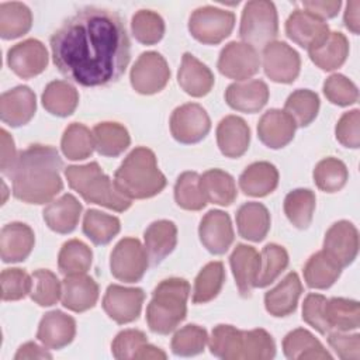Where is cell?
<instances>
[{
  "label": "cell",
  "instance_id": "9f6ffc18",
  "mask_svg": "<svg viewBox=\"0 0 360 360\" xmlns=\"http://www.w3.org/2000/svg\"><path fill=\"white\" fill-rule=\"evenodd\" d=\"M0 284L3 301H18L31 292L32 277L21 269H4Z\"/></svg>",
  "mask_w": 360,
  "mask_h": 360
},
{
  "label": "cell",
  "instance_id": "ba28073f",
  "mask_svg": "<svg viewBox=\"0 0 360 360\" xmlns=\"http://www.w3.org/2000/svg\"><path fill=\"white\" fill-rule=\"evenodd\" d=\"M145 246L136 238H124L110 256L111 274L124 283L139 281L148 270L149 260Z\"/></svg>",
  "mask_w": 360,
  "mask_h": 360
},
{
  "label": "cell",
  "instance_id": "3957f363",
  "mask_svg": "<svg viewBox=\"0 0 360 360\" xmlns=\"http://www.w3.org/2000/svg\"><path fill=\"white\" fill-rule=\"evenodd\" d=\"M153 150L145 146L132 149L114 173L115 187L129 200L155 197L166 187Z\"/></svg>",
  "mask_w": 360,
  "mask_h": 360
},
{
  "label": "cell",
  "instance_id": "7a4b0ae2",
  "mask_svg": "<svg viewBox=\"0 0 360 360\" xmlns=\"http://www.w3.org/2000/svg\"><path fill=\"white\" fill-rule=\"evenodd\" d=\"M63 162L49 145H31L18 153L8 177L13 180V195L27 204L51 202L63 188L60 170Z\"/></svg>",
  "mask_w": 360,
  "mask_h": 360
},
{
  "label": "cell",
  "instance_id": "db71d44e",
  "mask_svg": "<svg viewBox=\"0 0 360 360\" xmlns=\"http://www.w3.org/2000/svg\"><path fill=\"white\" fill-rule=\"evenodd\" d=\"M274 356L276 343L267 330H243V360H269Z\"/></svg>",
  "mask_w": 360,
  "mask_h": 360
},
{
  "label": "cell",
  "instance_id": "6f0895ef",
  "mask_svg": "<svg viewBox=\"0 0 360 360\" xmlns=\"http://www.w3.org/2000/svg\"><path fill=\"white\" fill-rule=\"evenodd\" d=\"M148 343V338L142 330L125 329L121 330L111 343V353L117 360L135 359L143 345Z\"/></svg>",
  "mask_w": 360,
  "mask_h": 360
},
{
  "label": "cell",
  "instance_id": "6125c7cd",
  "mask_svg": "<svg viewBox=\"0 0 360 360\" xmlns=\"http://www.w3.org/2000/svg\"><path fill=\"white\" fill-rule=\"evenodd\" d=\"M340 6H342L340 0H311V1L302 3V7L305 11L314 14L315 17L323 21L326 18H333L339 13Z\"/></svg>",
  "mask_w": 360,
  "mask_h": 360
},
{
  "label": "cell",
  "instance_id": "8d00e7d4",
  "mask_svg": "<svg viewBox=\"0 0 360 360\" xmlns=\"http://www.w3.org/2000/svg\"><path fill=\"white\" fill-rule=\"evenodd\" d=\"M200 183L207 201L212 204L226 207L238 197L233 177L221 169H210L204 172Z\"/></svg>",
  "mask_w": 360,
  "mask_h": 360
},
{
  "label": "cell",
  "instance_id": "91938a15",
  "mask_svg": "<svg viewBox=\"0 0 360 360\" xmlns=\"http://www.w3.org/2000/svg\"><path fill=\"white\" fill-rule=\"evenodd\" d=\"M359 127H360V111L354 108L352 111L345 112L339 118L335 127V135L338 142L346 148L357 149L360 146Z\"/></svg>",
  "mask_w": 360,
  "mask_h": 360
},
{
  "label": "cell",
  "instance_id": "ee69618b",
  "mask_svg": "<svg viewBox=\"0 0 360 360\" xmlns=\"http://www.w3.org/2000/svg\"><path fill=\"white\" fill-rule=\"evenodd\" d=\"M319 97L315 91L308 89H298L292 91L284 104V111L294 120L297 127H308L318 115Z\"/></svg>",
  "mask_w": 360,
  "mask_h": 360
},
{
  "label": "cell",
  "instance_id": "8fae6325",
  "mask_svg": "<svg viewBox=\"0 0 360 360\" xmlns=\"http://www.w3.org/2000/svg\"><path fill=\"white\" fill-rule=\"evenodd\" d=\"M218 70L228 79L238 82L253 77L260 69V56L256 48L245 42L226 44L218 58Z\"/></svg>",
  "mask_w": 360,
  "mask_h": 360
},
{
  "label": "cell",
  "instance_id": "74e56055",
  "mask_svg": "<svg viewBox=\"0 0 360 360\" xmlns=\"http://www.w3.org/2000/svg\"><path fill=\"white\" fill-rule=\"evenodd\" d=\"M210 352L224 360H243V330L232 325H217L208 338Z\"/></svg>",
  "mask_w": 360,
  "mask_h": 360
},
{
  "label": "cell",
  "instance_id": "b9f144b4",
  "mask_svg": "<svg viewBox=\"0 0 360 360\" xmlns=\"http://www.w3.org/2000/svg\"><path fill=\"white\" fill-rule=\"evenodd\" d=\"M121 222L117 217L90 208L83 217V233L94 245L110 243L120 232Z\"/></svg>",
  "mask_w": 360,
  "mask_h": 360
},
{
  "label": "cell",
  "instance_id": "d4e9b609",
  "mask_svg": "<svg viewBox=\"0 0 360 360\" xmlns=\"http://www.w3.org/2000/svg\"><path fill=\"white\" fill-rule=\"evenodd\" d=\"M35 243L34 231L22 222H10L0 233V255L4 263L24 262Z\"/></svg>",
  "mask_w": 360,
  "mask_h": 360
},
{
  "label": "cell",
  "instance_id": "9a60e30c",
  "mask_svg": "<svg viewBox=\"0 0 360 360\" xmlns=\"http://www.w3.org/2000/svg\"><path fill=\"white\" fill-rule=\"evenodd\" d=\"M287 37L307 51L321 45L329 35L328 24L305 10H294L285 21Z\"/></svg>",
  "mask_w": 360,
  "mask_h": 360
},
{
  "label": "cell",
  "instance_id": "bcb514c9",
  "mask_svg": "<svg viewBox=\"0 0 360 360\" xmlns=\"http://www.w3.org/2000/svg\"><path fill=\"white\" fill-rule=\"evenodd\" d=\"M60 148L68 159L83 160L94 150L93 132L80 122H72L62 135Z\"/></svg>",
  "mask_w": 360,
  "mask_h": 360
},
{
  "label": "cell",
  "instance_id": "484cf974",
  "mask_svg": "<svg viewBox=\"0 0 360 360\" xmlns=\"http://www.w3.org/2000/svg\"><path fill=\"white\" fill-rule=\"evenodd\" d=\"M302 294V284L295 271H290L274 288L266 292L264 307L266 311L276 318L291 315L298 305Z\"/></svg>",
  "mask_w": 360,
  "mask_h": 360
},
{
  "label": "cell",
  "instance_id": "ac0fdd59",
  "mask_svg": "<svg viewBox=\"0 0 360 360\" xmlns=\"http://www.w3.org/2000/svg\"><path fill=\"white\" fill-rule=\"evenodd\" d=\"M323 250L342 267L352 264L359 252V232L349 221L335 222L325 233Z\"/></svg>",
  "mask_w": 360,
  "mask_h": 360
},
{
  "label": "cell",
  "instance_id": "f546056e",
  "mask_svg": "<svg viewBox=\"0 0 360 360\" xmlns=\"http://www.w3.org/2000/svg\"><path fill=\"white\" fill-rule=\"evenodd\" d=\"M278 184V170L270 162H255L239 176L240 190L250 197H264L276 190Z\"/></svg>",
  "mask_w": 360,
  "mask_h": 360
},
{
  "label": "cell",
  "instance_id": "1f68e13d",
  "mask_svg": "<svg viewBox=\"0 0 360 360\" xmlns=\"http://www.w3.org/2000/svg\"><path fill=\"white\" fill-rule=\"evenodd\" d=\"M284 356L290 360H330L332 354L307 329L297 328L283 339Z\"/></svg>",
  "mask_w": 360,
  "mask_h": 360
},
{
  "label": "cell",
  "instance_id": "7bdbcfd3",
  "mask_svg": "<svg viewBox=\"0 0 360 360\" xmlns=\"http://www.w3.org/2000/svg\"><path fill=\"white\" fill-rule=\"evenodd\" d=\"M225 281V269L222 262L207 263L194 280L193 302L205 304L212 301L222 290Z\"/></svg>",
  "mask_w": 360,
  "mask_h": 360
},
{
  "label": "cell",
  "instance_id": "f1b7e54d",
  "mask_svg": "<svg viewBox=\"0 0 360 360\" xmlns=\"http://www.w3.org/2000/svg\"><path fill=\"white\" fill-rule=\"evenodd\" d=\"M143 240L150 263L159 264L177 245V226L169 219L155 221L145 229Z\"/></svg>",
  "mask_w": 360,
  "mask_h": 360
},
{
  "label": "cell",
  "instance_id": "8992f818",
  "mask_svg": "<svg viewBox=\"0 0 360 360\" xmlns=\"http://www.w3.org/2000/svg\"><path fill=\"white\" fill-rule=\"evenodd\" d=\"M278 34V17L274 3L269 0L248 1L242 11L239 37L253 48H264Z\"/></svg>",
  "mask_w": 360,
  "mask_h": 360
},
{
  "label": "cell",
  "instance_id": "277c9868",
  "mask_svg": "<svg viewBox=\"0 0 360 360\" xmlns=\"http://www.w3.org/2000/svg\"><path fill=\"white\" fill-rule=\"evenodd\" d=\"M190 284L180 277H170L160 281L146 308V322L149 329L158 335L173 332L187 315V298Z\"/></svg>",
  "mask_w": 360,
  "mask_h": 360
},
{
  "label": "cell",
  "instance_id": "4dcf8cb0",
  "mask_svg": "<svg viewBox=\"0 0 360 360\" xmlns=\"http://www.w3.org/2000/svg\"><path fill=\"white\" fill-rule=\"evenodd\" d=\"M270 212L262 202H245L236 212L238 232L250 242H262L270 231Z\"/></svg>",
  "mask_w": 360,
  "mask_h": 360
},
{
  "label": "cell",
  "instance_id": "2e32d148",
  "mask_svg": "<svg viewBox=\"0 0 360 360\" xmlns=\"http://www.w3.org/2000/svg\"><path fill=\"white\" fill-rule=\"evenodd\" d=\"M198 236L210 253L224 255L235 238L229 215L221 210L208 211L200 222Z\"/></svg>",
  "mask_w": 360,
  "mask_h": 360
},
{
  "label": "cell",
  "instance_id": "f35d334b",
  "mask_svg": "<svg viewBox=\"0 0 360 360\" xmlns=\"http://www.w3.org/2000/svg\"><path fill=\"white\" fill-rule=\"evenodd\" d=\"M325 315L330 330L349 332L360 326V305L356 300L342 297L326 300Z\"/></svg>",
  "mask_w": 360,
  "mask_h": 360
},
{
  "label": "cell",
  "instance_id": "9c48e42d",
  "mask_svg": "<svg viewBox=\"0 0 360 360\" xmlns=\"http://www.w3.org/2000/svg\"><path fill=\"white\" fill-rule=\"evenodd\" d=\"M170 79V69L166 59L155 51L141 53L131 68L129 80L132 89L145 96L162 91Z\"/></svg>",
  "mask_w": 360,
  "mask_h": 360
},
{
  "label": "cell",
  "instance_id": "11a10c76",
  "mask_svg": "<svg viewBox=\"0 0 360 360\" xmlns=\"http://www.w3.org/2000/svg\"><path fill=\"white\" fill-rule=\"evenodd\" d=\"M323 94L332 104L340 107L352 105L359 100V90L356 84L340 73H333L326 77L323 83Z\"/></svg>",
  "mask_w": 360,
  "mask_h": 360
},
{
  "label": "cell",
  "instance_id": "83f0119b",
  "mask_svg": "<svg viewBox=\"0 0 360 360\" xmlns=\"http://www.w3.org/2000/svg\"><path fill=\"white\" fill-rule=\"evenodd\" d=\"M82 210V204L75 195L63 194L44 208L42 217L51 231L65 235L75 231L79 224Z\"/></svg>",
  "mask_w": 360,
  "mask_h": 360
},
{
  "label": "cell",
  "instance_id": "e575fe53",
  "mask_svg": "<svg viewBox=\"0 0 360 360\" xmlns=\"http://www.w3.org/2000/svg\"><path fill=\"white\" fill-rule=\"evenodd\" d=\"M309 59L322 70L330 72L340 68L349 55V41L342 32H329L328 38L308 51Z\"/></svg>",
  "mask_w": 360,
  "mask_h": 360
},
{
  "label": "cell",
  "instance_id": "44dd1931",
  "mask_svg": "<svg viewBox=\"0 0 360 360\" xmlns=\"http://www.w3.org/2000/svg\"><path fill=\"white\" fill-rule=\"evenodd\" d=\"M98 285L86 273L65 276L62 281V305L73 312H84L96 305Z\"/></svg>",
  "mask_w": 360,
  "mask_h": 360
},
{
  "label": "cell",
  "instance_id": "30bf717a",
  "mask_svg": "<svg viewBox=\"0 0 360 360\" xmlns=\"http://www.w3.org/2000/svg\"><path fill=\"white\" fill-rule=\"evenodd\" d=\"M210 129L211 120L207 111L197 103L183 104L172 112L170 132L180 143H197L208 135Z\"/></svg>",
  "mask_w": 360,
  "mask_h": 360
},
{
  "label": "cell",
  "instance_id": "603a6c76",
  "mask_svg": "<svg viewBox=\"0 0 360 360\" xmlns=\"http://www.w3.org/2000/svg\"><path fill=\"white\" fill-rule=\"evenodd\" d=\"M260 255L259 252L249 245L239 243L233 249L229 256V264L235 277V283L238 285L239 294L243 298H249L252 295V290L255 288V283L260 270Z\"/></svg>",
  "mask_w": 360,
  "mask_h": 360
},
{
  "label": "cell",
  "instance_id": "836d02e7",
  "mask_svg": "<svg viewBox=\"0 0 360 360\" xmlns=\"http://www.w3.org/2000/svg\"><path fill=\"white\" fill-rule=\"evenodd\" d=\"M93 139H94V149L107 158H117L131 143V136L128 129L118 124V122H98L93 128Z\"/></svg>",
  "mask_w": 360,
  "mask_h": 360
},
{
  "label": "cell",
  "instance_id": "e7e4bbea",
  "mask_svg": "<svg viewBox=\"0 0 360 360\" xmlns=\"http://www.w3.org/2000/svg\"><path fill=\"white\" fill-rule=\"evenodd\" d=\"M343 21L346 28L357 35L360 32V1L352 0L346 4V11L343 15Z\"/></svg>",
  "mask_w": 360,
  "mask_h": 360
},
{
  "label": "cell",
  "instance_id": "f5cc1de1",
  "mask_svg": "<svg viewBox=\"0 0 360 360\" xmlns=\"http://www.w3.org/2000/svg\"><path fill=\"white\" fill-rule=\"evenodd\" d=\"M31 300L41 307L55 305L62 295V283L58 280L56 274L46 269L35 270L32 274Z\"/></svg>",
  "mask_w": 360,
  "mask_h": 360
},
{
  "label": "cell",
  "instance_id": "52a82bcc",
  "mask_svg": "<svg viewBox=\"0 0 360 360\" xmlns=\"http://www.w3.org/2000/svg\"><path fill=\"white\" fill-rule=\"evenodd\" d=\"M235 27V14L212 6L198 7L188 20L190 34L201 44L217 45L228 38Z\"/></svg>",
  "mask_w": 360,
  "mask_h": 360
},
{
  "label": "cell",
  "instance_id": "d590c367",
  "mask_svg": "<svg viewBox=\"0 0 360 360\" xmlns=\"http://www.w3.org/2000/svg\"><path fill=\"white\" fill-rule=\"evenodd\" d=\"M44 108L56 117H69L79 104V93L69 82L53 80L46 84L42 93Z\"/></svg>",
  "mask_w": 360,
  "mask_h": 360
},
{
  "label": "cell",
  "instance_id": "681fc988",
  "mask_svg": "<svg viewBox=\"0 0 360 360\" xmlns=\"http://www.w3.org/2000/svg\"><path fill=\"white\" fill-rule=\"evenodd\" d=\"M349 179L346 165L336 158L319 160L314 169V181L325 193H336L345 187Z\"/></svg>",
  "mask_w": 360,
  "mask_h": 360
},
{
  "label": "cell",
  "instance_id": "816d5d0a",
  "mask_svg": "<svg viewBox=\"0 0 360 360\" xmlns=\"http://www.w3.org/2000/svg\"><path fill=\"white\" fill-rule=\"evenodd\" d=\"M208 343V333L202 326L198 325H186L179 329L172 338V352L176 356L190 357L204 352L205 345Z\"/></svg>",
  "mask_w": 360,
  "mask_h": 360
},
{
  "label": "cell",
  "instance_id": "94428289",
  "mask_svg": "<svg viewBox=\"0 0 360 360\" xmlns=\"http://www.w3.org/2000/svg\"><path fill=\"white\" fill-rule=\"evenodd\" d=\"M328 335V343L335 350L338 357L343 360L360 359V335L340 330H330Z\"/></svg>",
  "mask_w": 360,
  "mask_h": 360
},
{
  "label": "cell",
  "instance_id": "6da1fadb",
  "mask_svg": "<svg viewBox=\"0 0 360 360\" xmlns=\"http://www.w3.org/2000/svg\"><path fill=\"white\" fill-rule=\"evenodd\" d=\"M51 51L58 70L84 87L118 82L131 59L121 15L94 6L79 10L52 34Z\"/></svg>",
  "mask_w": 360,
  "mask_h": 360
},
{
  "label": "cell",
  "instance_id": "f907efd6",
  "mask_svg": "<svg viewBox=\"0 0 360 360\" xmlns=\"http://www.w3.org/2000/svg\"><path fill=\"white\" fill-rule=\"evenodd\" d=\"M131 31L138 42L155 45L165 35V21L152 10H139L132 15Z\"/></svg>",
  "mask_w": 360,
  "mask_h": 360
},
{
  "label": "cell",
  "instance_id": "ffe728a7",
  "mask_svg": "<svg viewBox=\"0 0 360 360\" xmlns=\"http://www.w3.org/2000/svg\"><path fill=\"white\" fill-rule=\"evenodd\" d=\"M295 129L294 120L284 110L271 108L259 120L257 136L267 148L280 149L292 141Z\"/></svg>",
  "mask_w": 360,
  "mask_h": 360
},
{
  "label": "cell",
  "instance_id": "e0dca14e",
  "mask_svg": "<svg viewBox=\"0 0 360 360\" xmlns=\"http://www.w3.org/2000/svg\"><path fill=\"white\" fill-rule=\"evenodd\" d=\"M35 111L37 97L28 86H17L4 91L0 97V118L13 128L28 124Z\"/></svg>",
  "mask_w": 360,
  "mask_h": 360
},
{
  "label": "cell",
  "instance_id": "7c38bea8",
  "mask_svg": "<svg viewBox=\"0 0 360 360\" xmlns=\"http://www.w3.org/2000/svg\"><path fill=\"white\" fill-rule=\"evenodd\" d=\"M145 292L138 287H122L111 284L103 298V309L117 323L125 325L139 318Z\"/></svg>",
  "mask_w": 360,
  "mask_h": 360
},
{
  "label": "cell",
  "instance_id": "003e7915",
  "mask_svg": "<svg viewBox=\"0 0 360 360\" xmlns=\"http://www.w3.org/2000/svg\"><path fill=\"white\" fill-rule=\"evenodd\" d=\"M166 357H167V354H166L162 349H159V347H156V346H153V345L146 343V345H143V346L141 347V350L138 352L135 360H145V359L165 360Z\"/></svg>",
  "mask_w": 360,
  "mask_h": 360
},
{
  "label": "cell",
  "instance_id": "ab89813d",
  "mask_svg": "<svg viewBox=\"0 0 360 360\" xmlns=\"http://www.w3.org/2000/svg\"><path fill=\"white\" fill-rule=\"evenodd\" d=\"M32 25L31 10L18 1L0 4V37L14 39L25 35Z\"/></svg>",
  "mask_w": 360,
  "mask_h": 360
},
{
  "label": "cell",
  "instance_id": "be15d7a7",
  "mask_svg": "<svg viewBox=\"0 0 360 360\" xmlns=\"http://www.w3.org/2000/svg\"><path fill=\"white\" fill-rule=\"evenodd\" d=\"M0 134H1V173L4 176H8L15 165L18 153L15 150L13 136L6 129H1Z\"/></svg>",
  "mask_w": 360,
  "mask_h": 360
},
{
  "label": "cell",
  "instance_id": "f6af8a7d",
  "mask_svg": "<svg viewBox=\"0 0 360 360\" xmlns=\"http://www.w3.org/2000/svg\"><path fill=\"white\" fill-rule=\"evenodd\" d=\"M93 260L91 249L79 239L65 242L59 250L58 267L63 276L86 273Z\"/></svg>",
  "mask_w": 360,
  "mask_h": 360
},
{
  "label": "cell",
  "instance_id": "7402d4cb",
  "mask_svg": "<svg viewBox=\"0 0 360 360\" xmlns=\"http://www.w3.org/2000/svg\"><path fill=\"white\" fill-rule=\"evenodd\" d=\"M76 335V321L62 312V311H49L46 312L38 325L37 339L48 349L59 350L75 339Z\"/></svg>",
  "mask_w": 360,
  "mask_h": 360
},
{
  "label": "cell",
  "instance_id": "4fadbf2b",
  "mask_svg": "<svg viewBox=\"0 0 360 360\" xmlns=\"http://www.w3.org/2000/svg\"><path fill=\"white\" fill-rule=\"evenodd\" d=\"M263 69L266 76L276 82L292 83L301 69V59L295 49L281 41H273L263 48Z\"/></svg>",
  "mask_w": 360,
  "mask_h": 360
},
{
  "label": "cell",
  "instance_id": "03108f58",
  "mask_svg": "<svg viewBox=\"0 0 360 360\" xmlns=\"http://www.w3.org/2000/svg\"><path fill=\"white\" fill-rule=\"evenodd\" d=\"M15 360H25V359H52V354L49 352H46L45 349H42L41 346H38L34 342H27L24 345H21L14 356Z\"/></svg>",
  "mask_w": 360,
  "mask_h": 360
},
{
  "label": "cell",
  "instance_id": "7dc6e473",
  "mask_svg": "<svg viewBox=\"0 0 360 360\" xmlns=\"http://www.w3.org/2000/svg\"><path fill=\"white\" fill-rule=\"evenodd\" d=\"M201 176L197 172H183L174 184V200L177 205L187 211H200L207 205L202 193Z\"/></svg>",
  "mask_w": 360,
  "mask_h": 360
},
{
  "label": "cell",
  "instance_id": "5b68a950",
  "mask_svg": "<svg viewBox=\"0 0 360 360\" xmlns=\"http://www.w3.org/2000/svg\"><path fill=\"white\" fill-rule=\"evenodd\" d=\"M65 176L72 190L79 193L87 202L105 207L108 210L122 212L131 207V200L125 197L101 170L97 162L80 166H68Z\"/></svg>",
  "mask_w": 360,
  "mask_h": 360
},
{
  "label": "cell",
  "instance_id": "5bb4252c",
  "mask_svg": "<svg viewBox=\"0 0 360 360\" xmlns=\"http://www.w3.org/2000/svg\"><path fill=\"white\" fill-rule=\"evenodd\" d=\"M7 65L18 77L31 79L46 69L48 51L41 41L25 39L8 49Z\"/></svg>",
  "mask_w": 360,
  "mask_h": 360
},
{
  "label": "cell",
  "instance_id": "d6a6232c",
  "mask_svg": "<svg viewBox=\"0 0 360 360\" xmlns=\"http://www.w3.org/2000/svg\"><path fill=\"white\" fill-rule=\"evenodd\" d=\"M342 266L323 249L314 253L304 266V278L309 288L326 290L340 277Z\"/></svg>",
  "mask_w": 360,
  "mask_h": 360
},
{
  "label": "cell",
  "instance_id": "d6986e66",
  "mask_svg": "<svg viewBox=\"0 0 360 360\" xmlns=\"http://www.w3.org/2000/svg\"><path fill=\"white\" fill-rule=\"evenodd\" d=\"M269 87L260 79L235 82L225 90L226 104L240 112L260 111L269 101Z\"/></svg>",
  "mask_w": 360,
  "mask_h": 360
},
{
  "label": "cell",
  "instance_id": "4316f807",
  "mask_svg": "<svg viewBox=\"0 0 360 360\" xmlns=\"http://www.w3.org/2000/svg\"><path fill=\"white\" fill-rule=\"evenodd\" d=\"M177 82L188 96L204 97L211 91L215 77L207 65L200 62L190 52H186L177 72Z\"/></svg>",
  "mask_w": 360,
  "mask_h": 360
},
{
  "label": "cell",
  "instance_id": "60d3db41",
  "mask_svg": "<svg viewBox=\"0 0 360 360\" xmlns=\"http://www.w3.org/2000/svg\"><path fill=\"white\" fill-rule=\"evenodd\" d=\"M316 197L309 188H295L284 198V212L298 229H307L314 218Z\"/></svg>",
  "mask_w": 360,
  "mask_h": 360
},
{
  "label": "cell",
  "instance_id": "cb8c5ba5",
  "mask_svg": "<svg viewBox=\"0 0 360 360\" xmlns=\"http://www.w3.org/2000/svg\"><path fill=\"white\" fill-rule=\"evenodd\" d=\"M217 143L224 156L232 159L240 158L249 149V125L238 115H226L217 127Z\"/></svg>",
  "mask_w": 360,
  "mask_h": 360
},
{
  "label": "cell",
  "instance_id": "680465c9",
  "mask_svg": "<svg viewBox=\"0 0 360 360\" xmlns=\"http://www.w3.org/2000/svg\"><path fill=\"white\" fill-rule=\"evenodd\" d=\"M325 304L326 297L315 292L308 294L302 304V319L321 335L330 332V326L325 315Z\"/></svg>",
  "mask_w": 360,
  "mask_h": 360
},
{
  "label": "cell",
  "instance_id": "c3c4849f",
  "mask_svg": "<svg viewBox=\"0 0 360 360\" xmlns=\"http://www.w3.org/2000/svg\"><path fill=\"white\" fill-rule=\"evenodd\" d=\"M260 259V270L255 287L264 288L270 285L287 269L290 259L287 250L277 243L266 245L262 250Z\"/></svg>",
  "mask_w": 360,
  "mask_h": 360
}]
</instances>
